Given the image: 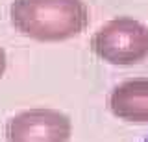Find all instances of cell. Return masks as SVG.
I'll return each mask as SVG.
<instances>
[{"instance_id":"3957f363","label":"cell","mask_w":148,"mask_h":142,"mask_svg":"<svg viewBox=\"0 0 148 142\" xmlns=\"http://www.w3.org/2000/svg\"><path fill=\"white\" fill-rule=\"evenodd\" d=\"M71 133V118L48 107L21 111L6 124V142H69Z\"/></svg>"},{"instance_id":"7a4b0ae2","label":"cell","mask_w":148,"mask_h":142,"mask_svg":"<svg viewBox=\"0 0 148 142\" xmlns=\"http://www.w3.org/2000/svg\"><path fill=\"white\" fill-rule=\"evenodd\" d=\"M91 50L115 67L139 65L148 57V26L133 17H115L91 37Z\"/></svg>"},{"instance_id":"277c9868","label":"cell","mask_w":148,"mask_h":142,"mask_svg":"<svg viewBox=\"0 0 148 142\" xmlns=\"http://www.w3.org/2000/svg\"><path fill=\"white\" fill-rule=\"evenodd\" d=\"M109 111L128 124H148V77H133L109 92Z\"/></svg>"},{"instance_id":"6da1fadb","label":"cell","mask_w":148,"mask_h":142,"mask_svg":"<svg viewBox=\"0 0 148 142\" xmlns=\"http://www.w3.org/2000/svg\"><path fill=\"white\" fill-rule=\"evenodd\" d=\"M9 19L18 33L41 43H59L80 35L89 24L83 0H15Z\"/></svg>"},{"instance_id":"5b68a950","label":"cell","mask_w":148,"mask_h":142,"mask_svg":"<svg viewBox=\"0 0 148 142\" xmlns=\"http://www.w3.org/2000/svg\"><path fill=\"white\" fill-rule=\"evenodd\" d=\"M6 65H8L6 52H4V48H0V76L4 74V70H6Z\"/></svg>"},{"instance_id":"8992f818","label":"cell","mask_w":148,"mask_h":142,"mask_svg":"<svg viewBox=\"0 0 148 142\" xmlns=\"http://www.w3.org/2000/svg\"><path fill=\"white\" fill-rule=\"evenodd\" d=\"M145 142H148V137H146V139H145Z\"/></svg>"}]
</instances>
